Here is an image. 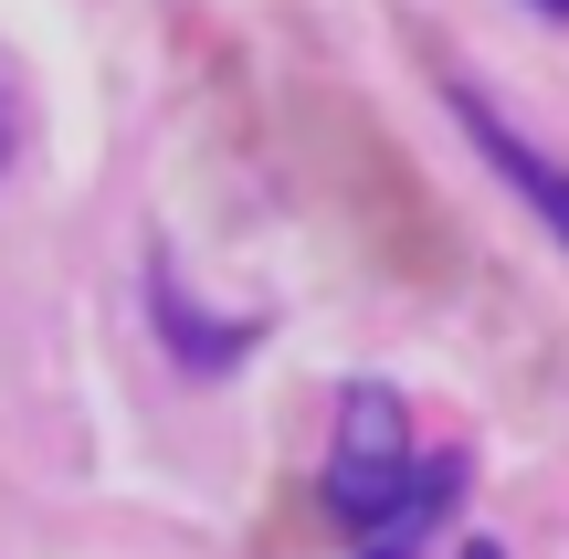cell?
Here are the masks:
<instances>
[{"mask_svg":"<svg viewBox=\"0 0 569 559\" xmlns=\"http://www.w3.org/2000/svg\"><path fill=\"white\" fill-rule=\"evenodd\" d=\"M465 497V455H411V422L390 391H348V433L327 465V507H338L359 539H411L422 518Z\"/></svg>","mask_w":569,"mask_h":559,"instance_id":"1","label":"cell"},{"mask_svg":"<svg viewBox=\"0 0 569 559\" xmlns=\"http://www.w3.org/2000/svg\"><path fill=\"white\" fill-rule=\"evenodd\" d=\"M453 117H465V138H475V148H486V169H496V180H507V190H517V201H528V211H538V222H549V232H559V243H569V169H559V159H538V148H528V138H517V127H507V117H496V106H486V96H475V84H453Z\"/></svg>","mask_w":569,"mask_h":559,"instance_id":"2","label":"cell"},{"mask_svg":"<svg viewBox=\"0 0 569 559\" xmlns=\"http://www.w3.org/2000/svg\"><path fill=\"white\" fill-rule=\"evenodd\" d=\"M0 169H11V84H0Z\"/></svg>","mask_w":569,"mask_h":559,"instance_id":"3","label":"cell"},{"mask_svg":"<svg viewBox=\"0 0 569 559\" xmlns=\"http://www.w3.org/2000/svg\"><path fill=\"white\" fill-rule=\"evenodd\" d=\"M528 11H549V21H569V0H528Z\"/></svg>","mask_w":569,"mask_h":559,"instance_id":"4","label":"cell"},{"mask_svg":"<svg viewBox=\"0 0 569 559\" xmlns=\"http://www.w3.org/2000/svg\"><path fill=\"white\" fill-rule=\"evenodd\" d=\"M369 559H401V549H369Z\"/></svg>","mask_w":569,"mask_h":559,"instance_id":"5","label":"cell"},{"mask_svg":"<svg viewBox=\"0 0 569 559\" xmlns=\"http://www.w3.org/2000/svg\"><path fill=\"white\" fill-rule=\"evenodd\" d=\"M465 559H496V549H465Z\"/></svg>","mask_w":569,"mask_h":559,"instance_id":"6","label":"cell"}]
</instances>
